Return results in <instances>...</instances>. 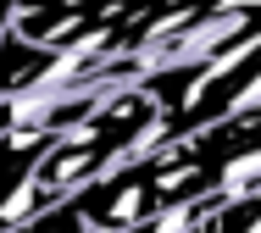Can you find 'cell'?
<instances>
[]
</instances>
